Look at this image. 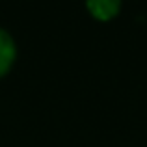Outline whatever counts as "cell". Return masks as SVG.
I'll use <instances>...</instances> for the list:
<instances>
[{"label":"cell","mask_w":147,"mask_h":147,"mask_svg":"<svg viewBox=\"0 0 147 147\" xmlns=\"http://www.w3.org/2000/svg\"><path fill=\"white\" fill-rule=\"evenodd\" d=\"M15 58H17V45L9 32L0 28V76H4L11 69Z\"/></svg>","instance_id":"6da1fadb"},{"label":"cell","mask_w":147,"mask_h":147,"mask_svg":"<svg viewBox=\"0 0 147 147\" xmlns=\"http://www.w3.org/2000/svg\"><path fill=\"white\" fill-rule=\"evenodd\" d=\"M88 11L99 21H110L119 13L121 0H86Z\"/></svg>","instance_id":"7a4b0ae2"}]
</instances>
